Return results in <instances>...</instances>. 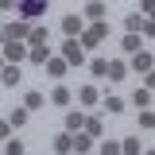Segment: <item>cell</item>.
<instances>
[{
    "mask_svg": "<svg viewBox=\"0 0 155 155\" xmlns=\"http://www.w3.org/2000/svg\"><path fill=\"white\" fill-rule=\"evenodd\" d=\"M47 35H51L47 27H31V39H27V47H43V43H47Z\"/></svg>",
    "mask_w": 155,
    "mask_h": 155,
    "instance_id": "cell-23",
    "label": "cell"
},
{
    "mask_svg": "<svg viewBox=\"0 0 155 155\" xmlns=\"http://www.w3.org/2000/svg\"><path fill=\"white\" fill-rule=\"evenodd\" d=\"M132 105H136V109H147V105H151V89H147V85H140V89L132 93Z\"/></svg>",
    "mask_w": 155,
    "mask_h": 155,
    "instance_id": "cell-17",
    "label": "cell"
},
{
    "mask_svg": "<svg viewBox=\"0 0 155 155\" xmlns=\"http://www.w3.org/2000/svg\"><path fill=\"white\" fill-rule=\"evenodd\" d=\"M140 47H143V43H140V31H124V39H120V51H124V54H136Z\"/></svg>",
    "mask_w": 155,
    "mask_h": 155,
    "instance_id": "cell-12",
    "label": "cell"
},
{
    "mask_svg": "<svg viewBox=\"0 0 155 155\" xmlns=\"http://www.w3.org/2000/svg\"><path fill=\"white\" fill-rule=\"evenodd\" d=\"M143 85H147V89H155V66L147 70V74H143Z\"/></svg>",
    "mask_w": 155,
    "mask_h": 155,
    "instance_id": "cell-32",
    "label": "cell"
},
{
    "mask_svg": "<svg viewBox=\"0 0 155 155\" xmlns=\"http://www.w3.org/2000/svg\"><path fill=\"white\" fill-rule=\"evenodd\" d=\"M0 4H4V12H8V8H19V0H0Z\"/></svg>",
    "mask_w": 155,
    "mask_h": 155,
    "instance_id": "cell-33",
    "label": "cell"
},
{
    "mask_svg": "<svg viewBox=\"0 0 155 155\" xmlns=\"http://www.w3.org/2000/svg\"><path fill=\"white\" fill-rule=\"evenodd\" d=\"M97 101H101V97H97L93 85H81V89H78V105H97Z\"/></svg>",
    "mask_w": 155,
    "mask_h": 155,
    "instance_id": "cell-18",
    "label": "cell"
},
{
    "mask_svg": "<svg viewBox=\"0 0 155 155\" xmlns=\"http://www.w3.org/2000/svg\"><path fill=\"white\" fill-rule=\"evenodd\" d=\"M151 66H155V62H151L147 51H136V54H132V70H136V74H147Z\"/></svg>",
    "mask_w": 155,
    "mask_h": 155,
    "instance_id": "cell-13",
    "label": "cell"
},
{
    "mask_svg": "<svg viewBox=\"0 0 155 155\" xmlns=\"http://www.w3.org/2000/svg\"><path fill=\"white\" fill-rule=\"evenodd\" d=\"M143 35H147V39H155V16H147V19H143Z\"/></svg>",
    "mask_w": 155,
    "mask_h": 155,
    "instance_id": "cell-30",
    "label": "cell"
},
{
    "mask_svg": "<svg viewBox=\"0 0 155 155\" xmlns=\"http://www.w3.org/2000/svg\"><path fill=\"white\" fill-rule=\"evenodd\" d=\"M47 101H51V97L43 93V89H27V97H23V105H27L31 113H35V109H47Z\"/></svg>",
    "mask_w": 155,
    "mask_h": 155,
    "instance_id": "cell-10",
    "label": "cell"
},
{
    "mask_svg": "<svg viewBox=\"0 0 155 155\" xmlns=\"http://www.w3.org/2000/svg\"><path fill=\"white\" fill-rule=\"evenodd\" d=\"M47 8H51V0H19L16 16H19V19H27V23H35L39 16H47Z\"/></svg>",
    "mask_w": 155,
    "mask_h": 155,
    "instance_id": "cell-1",
    "label": "cell"
},
{
    "mask_svg": "<svg viewBox=\"0 0 155 155\" xmlns=\"http://www.w3.org/2000/svg\"><path fill=\"white\" fill-rule=\"evenodd\" d=\"M140 128H155V113H151V105H147V109H140Z\"/></svg>",
    "mask_w": 155,
    "mask_h": 155,
    "instance_id": "cell-27",
    "label": "cell"
},
{
    "mask_svg": "<svg viewBox=\"0 0 155 155\" xmlns=\"http://www.w3.org/2000/svg\"><path fill=\"white\" fill-rule=\"evenodd\" d=\"M81 16L89 19V23H97V19H105V16H109V4H105V0H89V4L81 8Z\"/></svg>",
    "mask_w": 155,
    "mask_h": 155,
    "instance_id": "cell-6",
    "label": "cell"
},
{
    "mask_svg": "<svg viewBox=\"0 0 155 155\" xmlns=\"http://www.w3.org/2000/svg\"><path fill=\"white\" fill-rule=\"evenodd\" d=\"M105 113H124V101H120V97H105Z\"/></svg>",
    "mask_w": 155,
    "mask_h": 155,
    "instance_id": "cell-25",
    "label": "cell"
},
{
    "mask_svg": "<svg viewBox=\"0 0 155 155\" xmlns=\"http://www.w3.org/2000/svg\"><path fill=\"white\" fill-rule=\"evenodd\" d=\"M51 105H58V109L74 105V89H70V85H54V89H51Z\"/></svg>",
    "mask_w": 155,
    "mask_h": 155,
    "instance_id": "cell-9",
    "label": "cell"
},
{
    "mask_svg": "<svg viewBox=\"0 0 155 155\" xmlns=\"http://www.w3.org/2000/svg\"><path fill=\"white\" fill-rule=\"evenodd\" d=\"M66 70H70V62H66V58H51V62H47V74H51V78H62Z\"/></svg>",
    "mask_w": 155,
    "mask_h": 155,
    "instance_id": "cell-16",
    "label": "cell"
},
{
    "mask_svg": "<svg viewBox=\"0 0 155 155\" xmlns=\"http://www.w3.org/2000/svg\"><path fill=\"white\" fill-rule=\"evenodd\" d=\"M85 132L101 140V132H105V128H101V116H85Z\"/></svg>",
    "mask_w": 155,
    "mask_h": 155,
    "instance_id": "cell-24",
    "label": "cell"
},
{
    "mask_svg": "<svg viewBox=\"0 0 155 155\" xmlns=\"http://www.w3.org/2000/svg\"><path fill=\"white\" fill-rule=\"evenodd\" d=\"M51 147H54L58 155H66V151H74V132H70V128H62V132H58L54 140H51Z\"/></svg>",
    "mask_w": 155,
    "mask_h": 155,
    "instance_id": "cell-8",
    "label": "cell"
},
{
    "mask_svg": "<svg viewBox=\"0 0 155 155\" xmlns=\"http://www.w3.org/2000/svg\"><path fill=\"white\" fill-rule=\"evenodd\" d=\"M62 124H66L70 132H81V128H85V113H81V109H66V120H62Z\"/></svg>",
    "mask_w": 155,
    "mask_h": 155,
    "instance_id": "cell-11",
    "label": "cell"
},
{
    "mask_svg": "<svg viewBox=\"0 0 155 155\" xmlns=\"http://www.w3.org/2000/svg\"><path fill=\"white\" fill-rule=\"evenodd\" d=\"M31 62H35V66H47V62H51V47H47V43H43V47H31Z\"/></svg>",
    "mask_w": 155,
    "mask_h": 155,
    "instance_id": "cell-19",
    "label": "cell"
},
{
    "mask_svg": "<svg viewBox=\"0 0 155 155\" xmlns=\"http://www.w3.org/2000/svg\"><path fill=\"white\" fill-rule=\"evenodd\" d=\"M140 12L143 16H155V0H140Z\"/></svg>",
    "mask_w": 155,
    "mask_h": 155,
    "instance_id": "cell-31",
    "label": "cell"
},
{
    "mask_svg": "<svg viewBox=\"0 0 155 155\" xmlns=\"http://www.w3.org/2000/svg\"><path fill=\"white\" fill-rule=\"evenodd\" d=\"M19 81H23V70H19V62H8V66H4V74H0V85H4V89H16Z\"/></svg>",
    "mask_w": 155,
    "mask_h": 155,
    "instance_id": "cell-5",
    "label": "cell"
},
{
    "mask_svg": "<svg viewBox=\"0 0 155 155\" xmlns=\"http://www.w3.org/2000/svg\"><path fill=\"white\" fill-rule=\"evenodd\" d=\"M31 27H35V23H27V19H8V23H4V39H23V43H27V39H31Z\"/></svg>",
    "mask_w": 155,
    "mask_h": 155,
    "instance_id": "cell-4",
    "label": "cell"
},
{
    "mask_svg": "<svg viewBox=\"0 0 155 155\" xmlns=\"http://www.w3.org/2000/svg\"><path fill=\"white\" fill-rule=\"evenodd\" d=\"M120 151H128V155H140V140H124V143H120Z\"/></svg>",
    "mask_w": 155,
    "mask_h": 155,
    "instance_id": "cell-29",
    "label": "cell"
},
{
    "mask_svg": "<svg viewBox=\"0 0 155 155\" xmlns=\"http://www.w3.org/2000/svg\"><path fill=\"white\" fill-rule=\"evenodd\" d=\"M81 31H85V16H78V12L62 16V35H81Z\"/></svg>",
    "mask_w": 155,
    "mask_h": 155,
    "instance_id": "cell-7",
    "label": "cell"
},
{
    "mask_svg": "<svg viewBox=\"0 0 155 155\" xmlns=\"http://www.w3.org/2000/svg\"><path fill=\"white\" fill-rule=\"evenodd\" d=\"M62 58H66L70 66H85V47H81L78 35H66V43H62Z\"/></svg>",
    "mask_w": 155,
    "mask_h": 155,
    "instance_id": "cell-2",
    "label": "cell"
},
{
    "mask_svg": "<svg viewBox=\"0 0 155 155\" xmlns=\"http://www.w3.org/2000/svg\"><path fill=\"white\" fill-rule=\"evenodd\" d=\"M97 151H101V155H116V151H120V143H116V140H101Z\"/></svg>",
    "mask_w": 155,
    "mask_h": 155,
    "instance_id": "cell-26",
    "label": "cell"
},
{
    "mask_svg": "<svg viewBox=\"0 0 155 155\" xmlns=\"http://www.w3.org/2000/svg\"><path fill=\"white\" fill-rule=\"evenodd\" d=\"M23 58H31V47L23 39H4V62H23Z\"/></svg>",
    "mask_w": 155,
    "mask_h": 155,
    "instance_id": "cell-3",
    "label": "cell"
},
{
    "mask_svg": "<svg viewBox=\"0 0 155 155\" xmlns=\"http://www.w3.org/2000/svg\"><path fill=\"white\" fill-rule=\"evenodd\" d=\"M93 140H97V136H89L85 128H81V132H74V151H89V147H97Z\"/></svg>",
    "mask_w": 155,
    "mask_h": 155,
    "instance_id": "cell-15",
    "label": "cell"
},
{
    "mask_svg": "<svg viewBox=\"0 0 155 155\" xmlns=\"http://www.w3.org/2000/svg\"><path fill=\"white\" fill-rule=\"evenodd\" d=\"M27 113H31L27 105H23V109H12V113H8V120H12V128H23V124H27Z\"/></svg>",
    "mask_w": 155,
    "mask_h": 155,
    "instance_id": "cell-21",
    "label": "cell"
},
{
    "mask_svg": "<svg viewBox=\"0 0 155 155\" xmlns=\"http://www.w3.org/2000/svg\"><path fill=\"white\" fill-rule=\"evenodd\" d=\"M89 74H93V78H105V74H109V58H93V62H89Z\"/></svg>",
    "mask_w": 155,
    "mask_h": 155,
    "instance_id": "cell-22",
    "label": "cell"
},
{
    "mask_svg": "<svg viewBox=\"0 0 155 155\" xmlns=\"http://www.w3.org/2000/svg\"><path fill=\"white\" fill-rule=\"evenodd\" d=\"M132 66L128 62H120V58H109V81H124V74H128Z\"/></svg>",
    "mask_w": 155,
    "mask_h": 155,
    "instance_id": "cell-14",
    "label": "cell"
},
{
    "mask_svg": "<svg viewBox=\"0 0 155 155\" xmlns=\"http://www.w3.org/2000/svg\"><path fill=\"white\" fill-rule=\"evenodd\" d=\"M4 151L8 155H23V140H4Z\"/></svg>",
    "mask_w": 155,
    "mask_h": 155,
    "instance_id": "cell-28",
    "label": "cell"
},
{
    "mask_svg": "<svg viewBox=\"0 0 155 155\" xmlns=\"http://www.w3.org/2000/svg\"><path fill=\"white\" fill-rule=\"evenodd\" d=\"M143 19L147 16H140V12H136V16H124V31H140V35H143Z\"/></svg>",
    "mask_w": 155,
    "mask_h": 155,
    "instance_id": "cell-20",
    "label": "cell"
}]
</instances>
